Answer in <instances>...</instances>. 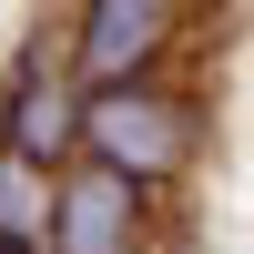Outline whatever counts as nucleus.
I'll use <instances>...</instances> for the list:
<instances>
[{"label":"nucleus","mask_w":254,"mask_h":254,"mask_svg":"<svg viewBox=\"0 0 254 254\" xmlns=\"http://www.w3.org/2000/svg\"><path fill=\"white\" fill-rule=\"evenodd\" d=\"M51 254H153V193L71 163L51 183Z\"/></svg>","instance_id":"obj_3"},{"label":"nucleus","mask_w":254,"mask_h":254,"mask_svg":"<svg viewBox=\"0 0 254 254\" xmlns=\"http://www.w3.org/2000/svg\"><path fill=\"white\" fill-rule=\"evenodd\" d=\"M81 163L92 173H122L132 193H173L203 163V102L173 71L102 81V92H81Z\"/></svg>","instance_id":"obj_1"},{"label":"nucleus","mask_w":254,"mask_h":254,"mask_svg":"<svg viewBox=\"0 0 254 254\" xmlns=\"http://www.w3.org/2000/svg\"><path fill=\"white\" fill-rule=\"evenodd\" d=\"M0 92H10V153L41 163V173H71L81 163V81L31 41V51L0 71Z\"/></svg>","instance_id":"obj_4"},{"label":"nucleus","mask_w":254,"mask_h":254,"mask_svg":"<svg viewBox=\"0 0 254 254\" xmlns=\"http://www.w3.org/2000/svg\"><path fill=\"white\" fill-rule=\"evenodd\" d=\"M0 153H10V92H0Z\"/></svg>","instance_id":"obj_6"},{"label":"nucleus","mask_w":254,"mask_h":254,"mask_svg":"<svg viewBox=\"0 0 254 254\" xmlns=\"http://www.w3.org/2000/svg\"><path fill=\"white\" fill-rule=\"evenodd\" d=\"M183 10H193V0H71L61 71H71L81 92H102V81H132V71H163V51H173Z\"/></svg>","instance_id":"obj_2"},{"label":"nucleus","mask_w":254,"mask_h":254,"mask_svg":"<svg viewBox=\"0 0 254 254\" xmlns=\"http://www.w3.org/2000/svg\"><path fill=\"white\" fill-rule=\"evenodd\" d=\"M51 183L61 173L0 153V254H51Z\"/></svg>","instance_id":"obj_5"}]
</instances>
